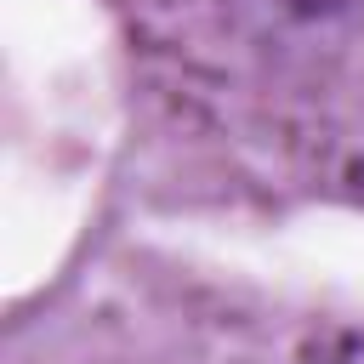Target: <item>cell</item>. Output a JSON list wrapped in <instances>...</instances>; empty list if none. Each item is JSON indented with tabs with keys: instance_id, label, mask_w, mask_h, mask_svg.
Wrapping results in <instances>:
<instances>
[{
	"instance_id": "obj_1",
	"label": "cell",
	"mask_w": 364,
	"mask_h": 364,
	"mask_svg": "<svg viewBox=\"0 0 364 364\" xmlns=\"http://www.w3.org/2000/svg\"><path fill=\"white\" fill-rule=\"evenodd\" d=\"M290 11H341V6H353V0H284Z\"/></svg>"
}]
</instances>
